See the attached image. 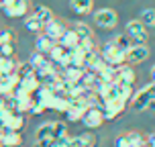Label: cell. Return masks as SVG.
Wrapping results in <instances>:
<instances>
[{"label": "cell", "mask_w": 155, "mask_h": 147, "mask_svg": "<svg viewBox=\"0 0 155 147\" xmlns=\"http://www.w3.org/2000/svg\"><path fill=\"white\" fill-rule=\"evenodd\" d=\"M18 70V63L15 62V57H2L0 55V76H12Z\"/></svg>", "instance_id": "16"}, {"label": "cell", "mask_w": 155, "mask_h": 147, "mask_svg": "<svg viewBox=\"0 0 155 147\" xmlns=\"http://www.w3.org/2000/svg\"><path fill=\"white\" fill-rule=\"evenodd\" d=\"M139 21L145 25V27H155V8H143Z\"/></svg>", "instance_id": "23"}, {"label": "cell", "mask_w": 155, "mask_h": 147, "mask_svg": "<svg viewBox=\"0 0 155 147\" xmlns=\"http://www.w3.org/2000/svg\"><path fill=\"white\" fill-rule=\"evenodd\" d=\"M124 35L131 39V43L135 45V43H145L149 37V33H147V27L141 23L139 18L137 21H129L127 23V27H124Z\"/></svg>", "instance_id": "3"}, {"label": "cell", "mask_w": 155, "mask_h": 147, "mask_svg": "<svg viewBox=\"0 0 155 147\" xmlns=\"http://www.w3.org/2000/svg\"><path fill=\"white\" fill-rule=\"evenodd\" d=\"M23 18H25V29H27L29 33H35V35H41V33H43V27H45V25L41 23L35 15L23 16Z\"/></svg>", "instance_id": "18"}, {"label": "cell", "mask_w": 155, "mask_h": 147, "mask_svg": "<svg viewBox=\"0 0 155 147\" xmlns=\"http://www.w3.org/2000/svg\"><path fill=\"white\" fill-rule=\"evenodd\" d=\"M104 121H106V119H104V112H102V109H98L96 104L88 106V109L84 110V115H82V123H84V127H86V129H90V131L102 127Z\"/></svg>", "instance_id": "4"}, {"label": "cell", "mask_w": 155, "mask_h": 147, "mask_svg": "<svg viewBox=\"0 0 155 147\" xmlns=\"http://www.w3.org/2000/svg\"><path fill=\"white\" fill-rule=\"evenodd\" d=\"M127 139H129V145L131 147H141L143 143H145V137H143L141 133H137V131H129L127 133Z\"/></svg>", "instance_id": "25"}, {"label": "cell", "mask_w": 155, "mask_h": 147, "mask_svg": "<svg viewBox=\"0 0 155 147\" xmlns=\"http://www.w3.org/2000/svg\"><path fill=\"white\" fill-rule=\"evenodd\" d=\"M145 110H147V112H155V98L147 104V109H145Z\"/></svg>", "instance_id": "32"}, {"label": "cell", "mask_w": 155, "mask_h": 147, "mask_svg": "<svg viewBox=\"0 0 155 147\" xmlns=\"http://www.w3.org/2000/svg\"><path fill=\"white\" fill-rule=\"evenodd\" d=\"M16 45L15 43H6V45H0V55L2 57H15Z\"/></svg>", "instance_id": "28"}, {"label": "cell", "mask_w": 155, "mask_h": 147, "mask_svg": "<svg viewBox=\"0 0 155 147\" xmlns=\"http://www.w3.org/2000/svg\"><path fill=\"white\" fill-rule=\"evenodd\" d=\"M55 45V41L53 39H49L47 37V35H43V33H41V35H37V41H35V51H39V53H49V51H51V47Z\"/></svg>", "instance_id": "17"}, {"label": "cell", "mask_w": 155, "mask_h": 147, "mask_svg": "<svg viewBox=\"0 0 155 147\" xmlns=\"http://www.w3.org/2000/svg\"><path fill=\"white\" fill-rule=\"evenodd\" d=\"M29 12V0H12L4 6V15L8 18H23Z\"/></svg>", "instance_id": "8"}, {"label": "cell", "mask_w": 155, "mask_h": 147, "mask_svg": "<svg viewBox=\"0 0 155 147\" xmlns=\"http://www.w3.org/2000/svg\"><path fill=\"white\" fill-rule=\"evenodd\" d=\"M70 8L76 15H88L92 10V0H70Z\"/></svg>", "instance_id": "19"}, {"label": "cell", "mask_w": 155, "mask_h": 147, "mask_svg": "<svg viewBox=\"0 0 155 147\" xmlns=\"http://www.w3.org/2000/svg\"><path fill=\"white\" fill-rule=\"evenodd\" d=\"M145 141H147V143H149L151 147H155V133H151V135H149V137H147Z\"/></svg>", "instance_id": "31"}, {"label": "cell", "mask_w": 155, "mask_h": 147, "mask_svg": "<svg viewBox=\"0 0 155 147\" xmlns=\"http://www.w3.org/2000/svg\"><path fill=\"white\" fill-rule=\"evenodd\" d=\"M94 23L102 29H114L116 23H118V15L112 8H100V10L94 12Z\"/></svg>", "instance_id": "5"}, {"label": "cell", "mask_w": 155, "mask_h": 147, "mask_svg": "<svg viewBox=\"0 0 155 147\" xmlns=\"http://www.w3.org/2000/svg\"><path fill=\"white\" fill-rule=\"evenodd\" d=\"M96 143H98V139L90 131L80 133L78 137H70V147H96Z\"/></svg>", "instance_id": "12"}, {"label": "cell", "mask_w": 155, "mask_h": 147, "mask_svg": "<svg viewBox=\"0 0 155 147\" xmlns=\"http://www.w3.org/2000/svg\"><path fill=\"white\" fill-rule=\"evenodd\" d=\"M137 80V74H135V70H133L131 65H118L114 72V82H123V84H133Z\"/></svg>", "instance_id": "13"}, {"label": "cell", "mask_w": 155, "mask_h": 147, "mask_svg": "<svg viewBox=\"0 0 155 147\" xmlns=\"http://www.w3.org/2000/svg\"><path fill=\"white\" fill-rule=\"evenodd\" d=\"M45 147H70V139H51Z\"/></svg>", "instance_id": "29"}, {"label": "cell", "mask_w": 155, "mask_h": 147, "mask_svg": "<svg viewBox=\"0 0 155 147\" xmlns=\"http://www.w3.org/2000/svg\"><path fill=\"white\" fill-rule=\"evenodd\" d=\"M114 90H116V96H118V98H123L124 102H131V98H133V84L114 82Z\"/></svg>", "instance_id": "20"}, {"label": "cell", "mask_w": 155, "mask_h": 147, "mask_svg": "<svg viewBox=\"0 0 155 147\" xmlns=\"http://www.w3.org/2000/svg\"><path fill=\"white\" fill-rule=\"evenodd\" d=\"M18 74H12V76H0V96H8L12 94V90L18 84Z\"/></svg>", "instance_id": "14"}, {"label": "cell", "mask_w": 155, "mask_h": 147, "mask_svg": "<svg viewBox=\"0 0 155 147\" xmlns=\"http://www.w3.org/2000/svg\"><path fill=\"white\" fill-rule=\"evenodd\" d=\"M33 15L37 16V18H39L43 25H47L49 21H53V18H55V16H53V10H51L49 6H43V4L35 8V12H33Z\"/></svg>", "instance_id": "21"}, {"label": "cell", "mask_w": 155, "mask_h": 147, "mask_svg": "<svg viewBox=\"0 0 155 147\" xmlns=\"http://www.w3.org/2000/svg\"><path fill=\"white\" fill-rule=\"evenodd\" d=\"M114 147H131L129 145V139H127V133L118 135V137L114 139Z\"/></svg>", "instance_id": "30"}, {"label": "cell", "mask_w": 155, "mask_h": 147, "mask_svg": "<svg viewBox=\"0 0 155 147\" xmlns=\"http://www.w3.org/2000/svg\"><path fill=\"white\" fill-rule=\"evenodd\" d=\"M149 57V47L145 43H135L127 51V63H143Z\"/></svg>", "instance_id": "7"}, {"label": "cell", "mask_w": 155, "mask_h": 147, "mask_svg": "<svg viewBox=\"0 0 155 147\" xmlns=\"http://www.w3.org/2000/svg\"><path fill=\"white\" fill-rule=\"evenodd\" d=\"M151 82H155V65L151 68Z\"/></svg>", "instance_id": "33"}, {"label": "cell", "mask_w": 155, "mask_h": 147, "mask_svg": "<svg viewBox=\"0 0 155 147\" xmlns=\"http://www.w3.org/2000/svg\"><path fill=\"white\" fill-rule=\"evenodd\" d=\"M124 109H127V102H124L123 98H118V96H114V98H104V109H102L104 119L114 121L118 115H123Z\"/></svg>", "instance_id": "6"}, {"label": "cell", "mask_w": 155, "mask_h": 147, "mask_svg": "<svg viewBox=\"0 0 155 147\" xmlns=\"http://www.w3.org/2000/svg\"><path fill=\"white\" fill-rule=\"evenodd\" d=\"M51 139H53V121H47V123L39 125L37 131H35V141H37V145L45 147Z\"/></svg>", "instance_id": "9"}, {"label": "cell", "mask_w": 155, "mask_h": 147, "mask_svg": "<svg viewBox=\"0 0 155 147\" xmlns=\"http://www.w3.org/2000/svg\"><path fill=\"white\" fill-rule=\"evenodd\" d=\"M61 47H65V49H76L78 43H80V37H78V33L74 31V29H65L61 35V39L57 41Z\"/></svg>", "instance_id": "15"}, {"label": "cell", "mask_w": 155, "mask_h": 147, "mask_svg": "<svg viewBox=\"0 0 155 147\" xmlns=\"http://www.w3.org/2000/svg\"><path fill=\"white\" fill-rule=\"evenodd\" d=\"M100 55L104 57V62L112 65V68H118V65H123L127 63V49H120V47H116L114 43H104V47L100 49Z\"/></svg>", "instance_id": "1"}, {"label": "cell", "mask_w": 155, "mask_h": 147, "mask_svg": "<svg viewBox=\"0 0 155 147\" xmlns=\"http://www.w3.org/2000/svg\"><path fill=\"white\" fill-rule=\"evenodd\" d=\"M53 139H70L68 125L61 121H53Z\"/></svg>", "instance_id": "22"}, {"label": "cell", "mask_w": 155, "mask_h": 147, "mask_svg": "<svg viewBox=\"0 0 155 147\" xmlns=\"http://www.w3.org/2000/svg\"><path fill=\"white\" fill-rule=\"evenodd\" d=\"M74 31L78 33V37H80V39L92 37V29H90V25H86V23H76V25H74Z\"/></svg>", "instance_id": "26"}, {"label": "cell", "mask_w": 155, "mask_h": 147, "mask_svg": "<svg viewBox=\"0 0 155 147\" xmlns=\"http://www.w3.org/2000/svg\"><path fill=\"white\" fill-rule=\"evenodd\" d=\"M23 143V135L21 131H8V129H0V145L6 147H21Z\"/></svg>", "instance_id": "11"}, {"label": "cell", "mask_w": 155, "mask_h": 147, "mask_svg": "<svg viewBox=\"0 0 155 147\" xmlns=\"http://www.w3.org/2000/svg\"><path fill=\"white\" fill-rule=\"evenodd\" d=\"M155 98V82H149L147 86H143L139 92H135L133 94V98H131V106L135 110H145L147 109V104Z\"/></svg>", "instance_id": "2"}, {"label": "cell", "mask_w": 155, "mask_h": 147, "mask_svg": "<svg viewBox=\"0 0 155 147\" xmlns=\"http://www.w3.org/2000/svg\"><path fill=\"white\" fill-rule=\"evenodd\" d=\"M63 31H65V23H61L59 18H53V21H49V23L43 27V35H47L49 39H53L55 43L61 39Z\"/></svg>", "instance_id": "10"}, {"label": "cell", "mask_w": 155, "mask_h": 147, "mask_svg": "<svg viewBox=\"0 0 155 147\" xmlns=\"http://www.w3.org/2000/svg\"><path fill=\"white\" fill-rule=\"evenodd\" d=\"M110 43H114L116 47H120V49H127V51H129V47L133 45V43H131V39L127 37L124 33H118V35H114V37L110 39Z\"/></svg>", "instance_id": "24"}, {"label": "cell", "mask_w": 155, "mask_h": 147, "mask_svg": "<svg viewBox=\"0 0 155 147\" xmlns=\"http://www.w3.org/2000/svg\"><path fill=\"white\" fill-rule=\"evenodd\" d=\"M15 41H16L15 31L6 29V31H2V33H0V45H6V43H15Z\"/></svg>", "instance_id": "27"}]
</instances>
